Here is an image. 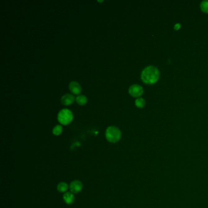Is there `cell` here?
<instances>
[{
  "label": "cell",
  "instance_id": "cell-6",
  "mask_svg": "<svg viewBox=\"0 0 208 208\" xmlns=\"http://www.w3.org/2000/svg\"><path fill=\"white\" fill-rule=\"evenodd\" d=\"M82 189V184L80 181L75 180L72 181L70 185V189L71 192L73 193H79Z\"/></svg>",
  "mask_w": 208,
  "mask_h": 208
},
{
  "label": "cell",
  "instance_id": "cell-8",
  "mask_svg": "<svg viewBox=\"0 0 208 208\" xmlns=\"http://www.w3.org/2000/svg\"><path fill=\"white\" fill-rule=\"evenodd\" d=\"M63 197L65 202L68 205H71L75 201V196L72 192H68L65 193Z\"/></svg>",
  "mask_w": 208,
  "mask_h": 208
},
{
  "label": "cell",
  "instance_id": "cell-4",
  "mask_svg": "<svg viewBox=\"0 0 208 208\" xmlns=\"http://www.w3.org/2000/svg\"><path fill=\"white\" fill-rule=\"evenodd\" d=\"M128 92L131 96L138 98L143 94L144 89L143 87L139 84H132L130 87Z\"/></svg>",
  "mask_w": 208,
  "mask_h": 208
},
{
  "label": "cell",
  "instance_id": "cell-5",
  "mask_svg": "<svg viewBox=\"0 0 208 208\" xmlns=\"http://www.w3.org/2000/svg\"><path fill=\"white\" fill-rule=\"evenodd\" d=\"M70 91L74 94H80L82 92L81 85L76 81H72L69 86Z\"/></svg>",
  "mask_w": 208,
  "mask_h": 208
},
{
  "label": "cell",
  "instance_id": "cell-9",
  "mask_svg": "<svg viewBox=\"0 0 208 208\" xmlns=\"http://www.w3.org/2000/svg\"><path fill=\"white\" fill-rule=\"evenodd\" d=\"M76 101L78 104L81 106H83L87 103V98L85 95H80L76 98Z\"/></svg>",
  "mask_w": 208,
  "mask_h": 208
},
{
  "label": "cell",
  "instance_id": "cell-2",
  "mask_svg": "<svg viewBox=\"0 0 208 208\" xmlns=\"http://www.w3.org/2000/svg\"><path fill=\"white\" fill-rule=\"evenodd\" d=\"M105 135L106 139L109 142L116 143L118 142L121 138V131L117 127L111 126L106 129Z\"/></svg>",
  "mask_w": 208,
  "mask_h": 208
},
{
  "label": "cell",
  "instance_id": "cell-11",
  "mask_svg": "<svg viewBox=\"0 0 208 208\" xmlns=\"http://www.w3.org/2000/svg\"><path fill=\"white\" fill-rule=\"evenodd\" d=\"M68 188H69L68 184L66 183H64V182L60 183L57 185V190L59 191V192H66L68 190Z\"/></svg>",
  "mask_w": 208,
  "mask_h": 208
},
{
  "label": "cell",
  "instance_id": "cell-3",
  "mask_svg": "<svg viewBox=\"0 0 208 208\" xmlns=\"http://www.w3.org/2000/svg\"><path fill=\"white\" fill-rule=\"evenodd\" d=\"M73 119V115L71 111L68 109H63L59 111L57 115V120L60 123L67 125L72 122Z\"/></svg>",
  "mask_w": 208,
  "mask_h": 208
},
{
  "label": "cell",
  "instance_id": "cell-7",
  "mask_svg": "<svg viewBox=\"0 0 208 208\" xmlns=\"http://www.w3.org/2000/svg\"><path fill=\"white\" fill-rule=\"evenodd\" d=\"M75 101V97L73 95L67 94L64 95L61 98V102L62 104L65 106H69L72 104Z\"/></svg>",
  "mask_w": 208,
  "mask_h": 208
},
{
  "label": "cell",
  "instance_id": "cell-10",
  "mask_svg": "<svg viewBox=\"0 0 208 208\" xmlns=\"http://www.w3.org/2000/svg\"><path fill=\"white\" fill-rule=\"evenodd\" d=\"M135 105L138 108H143L145 105V100L143 98H138L135 101Z\"/></svg>",
  "mask_w": 208,
  "mask_h": 208
},
{
  "label": "cell",
  "instance_id": "cell-12",
  "mask_svg": "<svg viewBox=\"0 0 208 208\" xmlns=\"http://www.w3.org/2000/svg\"><path fill=\"white\" fill-rule=\"evenodd\" d=\"M200 9L203 12L208 14V0L201 1L200 4Z\"/></svg>",
  "mask_w": 208,
  "mask_h": 208
},
{
  "label": "cell",
  "instance_id": "cell-14",
  "mask_svg": "<svg viewBox=\"0 0 208 208\" xmlns=\"http://www.w3.org/2000/svg\"><path fill=\"white\" fill-rule=\"evenodd\" d=\"M180 28H181V24H180V23H176V24H175V26H174V29H175V30L178 31V30H179Z\"/></svg>",
  "mask_w": 208,
  "mask_h": 208
},
{
  "label": "cell",
  "instance_id": "cell-1",
  "mask_svg": "<svg viewBox=\"0 0 208 208\" xmlns=\"http://www.w3.org/2000/svg\"><path fill=\"white\" fill-rule=\"evenodd\" d=\"M160 76L159 69L153 65L146 67L141 73V79L146 84L152 85L157 82Z\"/></svg>",
  "mask_w": 208,
  "mask_h": 208
},
{
  "label": "cell",
  "instance_id": "cell-13",
  "mask_svg": "<svg viewBox=\"0 0 208 208\" xmlns=\"http://www.w3.org/2000/svg\"><path fill=\"white\" fill-rule=\"evenodd\" d=\"M62 132V127L60 125H56L53 129V133L56 135H60Z\"/></svg>",
  "mask_w": 208,
  "mask_h": 208
}]
</instances>
